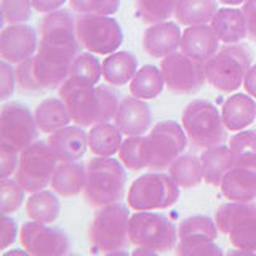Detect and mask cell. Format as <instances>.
<instances>
[{
  "instance_id": "obj_27",
  "label": "cell",
  "mask_w": 256,
  "mask_h": 256,
  "mask_svg": "<svg viewBox=\"0 0 256 256\" xmlns=\"http://www.w3.org/2000/svg\"><path fill=\"white\" fill-rule=\"evenodd\" d=\"M200 162H202L205 182L212 184V186H220L224 174L234 166V157H232L229 146L220 144V146L204 149Z\"/></svg>"
},
{
  "instance_id": "obj_28",
  "label": "cell",
  "mask_w": 256,
  "mask_h": 256,
  "mask_svg": "<svg viewBox=\"0 0 256 256\" xmlns=\"http://www.w3.org/2000/svg\"><path fill=\"white\" fill-rule=\"evenodd\" d=\"M36 122L38 130L45 134H52L68 126L72 120L70 112L61 98H46L36 108Z\"/></svg>"
},
{
  "instance_id": "obj_48",
  "label": "cell",
  "mask_w": 256,
  "mask_h": 256,
  "mask_svg": "<svg viewBox=\"0 0 256 256\" xmlns=\"http://www.w3.org/2000/svg\"><path fill=\"white\" fill-rule=\"evenodd\" d=\"M66 2L68 0H32V5L38 13H52L54 10H60Z\"/></svg>"
},
{
  "instance_id": "obj_26",
  "label": "cell",
  "mask_w": 256,
  "mask_h": 256,
  "mask_svg": "<svg viewBox=\"0 0 256 256\" xmlns=\"http://www.w3.org/2000/svg\"><path fill=\"white\" fill-rule=\"evenodd\" d=\"M216 221L205 214H194L182 220L178 228V245L176 248H184L200 242H213L218 237Z\"/></svg>"
},
{
  "instance_id": "obj_39",
  "label": "cell",
  "mask_w": 256,
  "mask_h": 256,
  "mask_svg": "<svg viewBox=\"0 0 256 256\" xmlns=\"http://www.w3.org/2000/svg\"><path fill=\"white\" fill-rule=\"evenodd\" d=\"M34 58V56H32ZM29 58L26 61H22L20 64H16V84L22 94L29 96H38L44 94L46 90L38 84V80L36 77L34 72V60Z\"/></svg>"
},
{
  "instance_id": "obj_46",
  "label": "cell",
  "mask_w": 256,
  "mask_h": 256,
  "mask_svg": "<svg viewBox=\"0 0 256 256\" xmlns=\"http://www.w3.org/2000/svg\"><path fill=\"white\" fill-rule=\"evenodd\" d=\"M20 234L18 226H16V221L13 218H10L8 214L2 213V236H0V248L2 250H6L14 240L16 236Z\"/></svg>"
},
{
  "instance_id": "obj_30",
  "label": "cell",
  "mask_w": 256,
  "mask_h": 256,
  "mask_svg": "<svg viewBox=\"0 0 256 256\" xmlns=\"http://www.w3.org/2000/svg\"><path fill=\"white\" fill-rule=\"evenodd\" d=\"M122 134L124 133L118 130L117 125H112L109 122L96 124L88 133V148L94 156L110 157L118 152L122 146Z\"/></svg>"
},
{
  "instance_id": "obj_12",
  "label": "cell",
  "mask_w": 256,
  "mask_h": 256,
  "mask_svg": "<svg viewBox=\"0 0 256 256\" xmlns=\"http://www.w3.org/2000/svg\"><path fill=\"white\" fill-rule=\"evenodd\" d=\"M38 126L36 116L21 102H5L0 110V146L21 152L37 141Z\"/></svg>"
},
{
  "instance_id": "obj_17",
  "label": "cell",
  "mask_w": 256,
  "mask_h": 256,
  "mask_svg": "<svg viewBox=\"0 0 256 256\" xmlns=\"http://www.w3.org/2000/svg\"><path fill=\"white\" fill-rule=\"evenodd\" d=\"M40 44L52 46H80L76 32V18L72 13L61 8L45 13L40 22Z\"/></svg>"
},
{
  "instance_id": "obj_7",
  "label": "cell",
  "mask_w": 256,
  "mask_h": 256,
  "mask_svg": "<svg viewBox=\"0 0 256 256\" xmlns=\"http://www.w3.org/2000/svg\"><path fill=\"white\" fill-rule=\"evenodd\" d=\"M130 244L149 246L158 253L172 252L178 245V228L162 213L136 212L130 216L128 226Z\"/></svg>"
},
{
  "instance_id": "obj_43",
  "label": "cell",
  "mask_w": 256,
  "mask_h": 256,
  "mask_svg": "<svg viewBox=\"0 0 256 256\" xmlns=\"http://www.w3.org/2000/svg\"><path fill=\"white\" fill-rule=\"evenodd\" d=\"M0 98L2 101H6L14 92V86L18 85L16 84V70H13V68L10 66V62L4 61L0 62Z\"/></svg>"
},
{
  "instance_id": "obj_22",
  "label": "cell",
  "mask_w": 256,
  "mask_h": 256,
  "mask_svg": "<svg viewBox=\"0 0 256 256\" xmlns=\"http://www.w3.org/2000/svg\"><path fill=\"white\" fill-rule=\"evenodd\" d=\"M222 196L232 202H253L256 198V166L234 165L220 184Z\"/></svg>"
},
{
  "instance_id": "obj_33",
  "label": "cell",
  "mask_w": 256,
  "mask_h": 256,
  "mask_svg": "<svg viewBox=\"0 0 256 256\" xmlns=\"http://www.w3.org/2000/svg\"><path fill=\"white\" fill-rule=\"evenodd\" d=\"M165 78L162 70L156 66H142L130 82V93L140 100H154L164 92Z\"/></svg>"
},
{
  "instance_id": "obj_1",
  "label": "cell",
  "mask_w": 256,
  "mask_h": 256,
  "mask_svg": "<svg viewBox=\"0 0 256 256\" xmlns=\"http://www.w3.org/2000/svg\"><path fill=\"white\" fill-rule=\"evenodd\" d=\"M58 94L66 102L72 122L84 128L109 122L118 109V96L108 85H85L66 78Z\"/></svg>"
},
{
  "instance_id": "obj_41",
  "label": "cell",
  "mask_w": 256,
  "mask_h": 256,
  "mask_svg": "<svg viewBox=\"0 0 256 256\" xmlns=\"http://www.w3.org/2000/svg\"><path fill=\"white\" fill-rule=\"evenodd\" d=\"M2 16L8 24H24L32 16V0H2Z\"/></svg>"
},
{
  "instance_id": "obj_9",
  "label": "cell",
  "mask_w": 256,
  "mask_h": 256,
  "mask_svg": "<svg viewBox=\"0 0 256 256\" xmlns=\"http://www.w3.org/2000/svg\"><path fill=\"white\" fill-rule=\"evenodd\" d=\"M214 221L236 248L256 253V204L230 200L216 210Z\"/></svg>"
},
{
  "instance_id": "obj_42",
  "label": "cell",
  "mask_w": 256,
  "mask_h": 256,
  "mask_svg": "<svg viewBox=\"0 0 256 256\" xmlns=\"http://www.w3.org/2000/svg\"><path fill=\"white\" fill-rule=\"evenodd\" d=\"M69 5L76 13L112 14L118 10L120 0H69Z\"/></svg>"
},
{
  "instance_id": "obj_45",
  "label": "cell",
  "mask_w": 256,
  "mask_h": 256,
  "mask_svg": "<svg viewBox=\"0 0 256 256\" xmlns=\"http://www.w3.org/2000/svg\"><path fill=\"white\" fill-rule=\"evenodd\" d=\"M176 253L181 256H206V254H222V250L213 242H200L184 248H176Z\"/></svg>"
},
{
  "instance_id": "obj_15",
  "label": "cell",
  "mask_w": 256,
  "mask_h": 256,
  "mask_svg": "<svg viewBox=\"0 0 256 256\" xmlns=\"http://www.w3.org/2000/svg\"><path fill=\"white\" fill-rule=\"evenodd\" d=\"M20 242L29 254L36 256H61L70 250V240L61 228L32 220L21 226Z\"/></svg>"
},
{
  "instance_id": "obj_6",
  "label": "cell",
  "mask_w": 256,
  "mask_h": 256,
  "mask_svg": "<svg viewBox=\"0 0 256 256\" xmlns=\"http://www.w3.org/2000/svg\"><path fill=\"white\" fill-rule=\"evenodd\" d=\"M180 198V186L170 174L148 173L136 178L128 189V206L136 212L164 210Z\"/></svg>"
},
{
  "instance_id": "obj_3",
  "label": "cell",
  "mask_w": 256,
  "mask_h": 256,
  "mask_svg": "<svg viewBox=\"0 0 256 256\" xmlns=\"http://www.w3.org/2000/svg\"><path fill=\"white\" fill-rule=\"evenodd\" d=\"M250 68L252 52L240 44H226L204 62L206 82L222 93L238 90Z\"/></svg>"
},
{
  "instance_id": "obj_38",
  "label": "cell",
  "mask_w": 256,
  "mask_h": 256,
  "mask_svg": "<svg viewBox=\"0 0 256 256\" xmlns=\"http://www.w3.org/2000/svg\"><path fill=\"white\" fill-rule=\"evenodd\" d=\"M229 148L234 165L256 166V130H245L232 136Z\"/></svg>"
},
{
  "instance_id": "obj_20",
  "label": "cell",
  "mask_w": 256,
  "mask_h": 256,
  "mask_svg": "<svg viewBox=\"0 0 256 256\" xmlns=\"http://www.w3.org/2000/svg\"><path fill=\"white\" fill-rule=\"evenodd\" d=\"M46 141L58 162H77L88 149V134L80 125L64 126L52 133Z\"/></svg>"
},
{
  "instance_id": "obj_14",
  "label": "cell",
  "mask_w": 256,
  "mask_h": 256,
  "mask_svg": "<svg viewBox=\"0 0 256 256\" xmlns=\"http://www.w3.org/2000/svg\"><path fill=\"white\" fill-rule=\"evenodd\" d=\"M165 85L176 94H194L205 84L204 62L189 58L184 53H172L160 62Z\"/></svg>"
},
{
  "instance_id": "obj_31",
  "label": "cell",
  "mask_w": 256,
  "mask_h": 256,
  "mask_svg": "<svg viewBox=\"0 0 256 256\" xmlns=\"http://www.w3.org/2000/svg\"><path fill=\"white\" fill-rule=\"evenodd\" d=\"M61 212V204L58 194L53 190H37L32 192L30 197L26 200V214L32 221L52 224L58 220Z\"/></svg>"
},
{
  "instance_id": "obj_35",
  "label": "cell",
  "mask_w": 256,
  "mask_h": 256,
  "mask_svg": "<svg viewBox=\"0 0 256 256\" xmlns=\"http://www.w3.org/2000/svg\"><path fill=\"white\" fill-rule=\"evenodd\" d=\"M102 77V62L96 58L94 53H78L70 66V80L85 85H96Z\"/></svg>"
},
{
  "instance_id": "obj_21",
  "label": "cell",
  "mask_w": 256,
  "mask_h": 256,
  "mask_svg": "<svg viewBox=\"0 0 256 256\" xmlns=\"http://www.w3.org/2000/svg\"><path fill=\"white\" fill-rule=\"evenodd\" d=\"M181 53L198 62H205L220 50V38L212 26H188L181 37Z\"/></svg>"
},
{
  "instance_id": "obj_2",
  "label": "cell",
  "mask_w": 256,
  "mask_h": 256,
  "mask_svg": "<svg viewBox=\"0 0 256 256\" xmlns=\"http://www.w3.org/2000/svg\"><path fill=\"white\" fill-rule=\"evenodd\" d=\"M126 172L122 160L96 156L86 164L85 200L93 206L116 204L125 196Z\"/></svg>"
},
{
  "instance_id": "obj_51",
  "label": "cell",
  "mask_w": 256,
  "mask_h": 256,
  "mask_svg": "<svg viewBox=\"0 0 256 256\" xmlns=\"http://www.w3.org/2000/svg\"><path fill=\"white\" fill-rule=\"evenodd\" d=\"M220 4H222V5H229V6H237V5H242V4H245L246 0H218Z\"/></svg>"
},
{
  "instance_id": "obj_44",
  "label": "cell",
  "mask_w": 256,
  "mask_h": 256,
  "mask_svg": "<svg viewBox=\"0 0 256 256\" xmlns=\"http://www.w3.org/2000/svg\"><path fill=\"white\" fill-rule=\"evenodd\" d=\"M20 164V152L8 146H0V178H8L16 173Z\"/></svg>"
},
{
  "instance_id": "obj_24",
  "label": "cell",
  "mask_w": 256,
  "mask_h": 256,
  "mask_svg": "<svg viewBox=\"0 0 256 256\" xmlns=\"http://www.w3.org/2000/svg\"><path fill=\"white\" fill-rule=\"evenodd\" d=\"M86 165L77 162H58L52 178V189L61 197H76L84 192Z\"/></svg>"
},
{
  "instance_id": "obj_8",
  "label": "cell",
  "mask_w": 256,
  "mask_h": 256,
  "mask_svg": "<svg viewBox=\"0 0 256 256\" xmlns=\"http://www.w3.org/2000/svg\"><path fill=\"white\" fill-rule=\"evenodd\" d=\"M76 32L80 46L94 54L114 53L124 42L122 28L110 14L78 13Z\"/></svg>"
},
{
  "instance_id": "obj_10",
  "label": "cell",
  "mask_w": 256,
  "mask_h": 256,
  "mask_svg": "<svg viewBox=\"0 0 256 256\" xmlns=\"http://www.w3.org/2000/svg\"><path fill=\"white\" fill-rule=\"evenodd\" d=\"M58 158L53 154L48 141H34L20 152V164L14 178L26 192H37L52 182Z\"/></svg>"
},
{
  "instance_id": "obj_49",
  "label": "cell",
  "mask_w": 256,
  "mask_h": 256,
  "mask_svg": "<svg viewBox=\"0 0 256 256\" xmlns=\"http://www.w3.org/2000/svg\"><path fill=\"white\" fill-rule=\"evenodd\" d=\"M244 86L246 93L256 100V64H253V66L248 69L246 76L244 78Z\"/></svg>"
},
{
  "instance_id": "obj_19",
  "label": "cell",
  "mask_w": 256,
  "mask_h": 256,
  "mask_svg": "<svg viewBox=\"0 0 256 256\" xmlns=\"http://www.w3.org/2000/svg\"><path fill=\"white\" fill-rule=\"evenodd\" d=\"M182 32L176 22L162 21L150 24L142 34V50L150 58L164 60L181 46Z\"/></svg>"
},
{
  "instance_id": "obj_13",
  "label": "cell",
  "mask_w": 256,
  "mask_h": 256,
  "mask_svg": "<svg viewBox=\"0 0 256 256\" xmlns=\"http://www.w3.org/2000/svg\"><path fill=\"white\" fill-rule=\"evenodd\" d=\"M80 46H52L46 44H38L37 53L34 54V72L45 90L60 88L62 82L69 77L70 66Z\"/></svg>"
},
{
  "instance_id": "obj_32",
  "label": "cell",
  "mask_w": 256,
  "mask_h": 256,
  "mask_svg": "<svg viewBox=\"0 0 256 256\" xmlns=\"http://www.w3.org/2000/svg\"><path fill=\"white\" fill-rule=\"evenodd\" d=\"M216 12V0H178L174 18L182 26H198L212 22Z\"/></svg>"
},
{
  "instance_id": "obj_11",
  "label": "cell",
  "mask_w": 256,
  "mask_h": 256,
  "mask_svg": "<svg viewBox=\"0 0 256 256\" xmlns=\"http://www.w3.org/2000/svg\"><path fill=\"white\" fill-rule=\"evenodd\" d=\"M188 141L184 128L174 120L156 124L146 134L149 168L154 172L168 168L184 152Z\"/></svg>"
},
{
  "instance_id": "obj_16",
  "label": "cell",
  "mask_w": 256,
  "mask_h": 256,
  "mask_svg": "<svg viewBox=\"0 0 256 256\" xmlns=\"http://www.w3.org/2000/svg\"><path fill=\"white\" fill-rule=\"evenodd\" d=\"M37 53V32L24 24H10L0 32V56L10 64H20Z\"/></svg>"
},
{
  "instance_id": "obj_50",
  "label": "cell",
  "mask_w": 256,
  "mask_h": 256,
  "mask_svg": "<svg viewBox=\"0 0 256 256\" xmlns=\"http://www.w3.org/2000/svg\"><path fill=\"white\" fill-rule=\"evenodd\" d=\"M158 252H156V250H152V248H149V246H136V250H133V254H157Z\"/></svg>"
},
{
  "instance_id": "obj_37",
  "label": "cell",
  "mask_w": 256,
  "mask_h": 256,
  "mask_svg": "<svg viewBox=\"0 0 256 256\" xmlns=\"http://www.w3.org/2000/svg\"><path fill=\"white\" fill-rule=\"evenodd\" d=\"M178 0H136V14L148 24L168 21L174 16V8Z\"/></svg>"
},
{
  "instance_id": "obj_23",
  "label": "cell",
  "mask_w": 256,
  "mask_h": 256,
  "mask_svg": "<svg viewBox=\"0 0 256 256\" xmlns=\"http://www.w3.org/2000/svg\"><path fill=\"white\" fill-rule=\"evenodd\" d=\"M221 116L226 130L240 132L250 126L256 120V102L253 96L244 93L229 96L222 104Z\"/></svg>"
},
{
  "instance_id": "obj_4",
  "label": "cell",
  "mask_w": 256,
  "mask_h": 256,
  "mask_svg": "<svg viewBox=\"0 0 256 256\" xmlns=\"http://www.w3.org/2000/svg\"><path fill=\"white\" fill-rule=\"evenodd\" d=\"M128 226H130L128 206L118 202L100 206L90 224L93 252L106 254L126 253L125 246L130 242Z\"/></svg>"
},
{
  "instance_id": "obj_5",
  "label": "cell",
  "mask_w": 256,
  "mask_h": 256,
  "mask_svg": "<svg viewBox=\"0 0 256 256\" xmlns=\"http://www.w3.org/2000/svg\"><path fill=\"white\" fill-rule=\"evenodd\" d=\"M181 122L189 142L197 149L220 146L226 140V126L221 112L206 100L189 102L182 110Z\"/></svg>"
},
{
  "instance_id": "obj_34",
  "label": "cell",
  "mask_w": 256,
  "mask_h": 256,
  "mask_svg": "<svg viewBox=\"0 0 256 256\" xmlns=\"http://www.w3.org/2000/svg\"><path fill=\"white\" fill-rule=\"evenodd\" d=\"M168 174L182 189H190L198 186L204 181V170H202L200 157L194 154H181L168 166Z\"/></svg>"
},
{
  "instance_id": "obj_47",
  "label": "cell",
  "mask_w": 256,
  "mask_h": 256,
  "mask_svg": "<svg viewBox=\"0 0 256 256\" xmlns=\"http://www.w3.org/2000/svg\"><path fill=\"white\" fill-rule=\"evenodd\" d=\"M242 12L245 16L248 37H250L253 42H256V0H246L244 4Z\"/></svg>"
},
{
  "instance_id": "obj_25",
  "label": "cell",
  "mask_w": 256,
  "mask_h": 256,
  "mask_svg": "<svg viewBox=\"0 0 256 256\" xmlns=\"http://www.w3.org/2000/svg\"><path fill=\"white\" fill-rule=\"evenodd\" d=\"M210 26L222 44H238L248 36L244 12L237 8H220Z\"/></svg>"
},
{
  "instance_id": "obj_36",
  "label": "cell",
  "mask_w": 256,
  "mask_h": 256,
  "mask_svg": "<svg viewBox=\"0 0 256 256\" xmlns=\"http://www.w3.org/2000/svg\"><path fill=\"white\" fill-rule=\"evenodd\" d=\"M118 157L122 164L132 172H140L149 168L148 150H146V136H126L122 146L118 149Z\"/></svg>"
},
{
  "instance_id": "obj_40",
  "label": "cell",
  "mask_w": 256,
  "mask_h": 256,
  "mask_svg": "<svg viewBox=\"0 0 256 256\" xmlns=\"http://www.w3.org/2000/svg\"><path fill=\"white\" fill-rule=\"evenodd\" d=\"M24 190L22 186L18 181L8 180V178H2V182H0V194H2V204H0V208H2V213L10 214L16 210H20V206L24 202Z\"/></svg>"
},
{
  "instance_id": "obj_29",
  "label": "cell",
  "mask_w": 256,
  "mask_h": 256,
  "mask_svg": "<svg viewBox=\"0 0 256 256\" xmlns=\"http://www.w3.org/2000/svg\"><path fill=\"white\" fill-rule=\"evenodd\" d=\"M138 72V60L130 52H114L102 61V78L114 86H122Z\"/></svg>"
},
{
  "instance_id": "obj_18",
  "label": "cell",
  "mask_w": 256,
  "mask_h": 256,
  "mask_svg": "<svg viewBox=\"0 0 256 256\" xmlns=\"http://www.w3.org/2000/svg\"><path fill=\"white\" fill-rule=\"evenodd\" d=\"M116 125L125 136H140L152 128V112L148 102L136 96H126L118 102Z\"/></svg>"
}]
</instances>
